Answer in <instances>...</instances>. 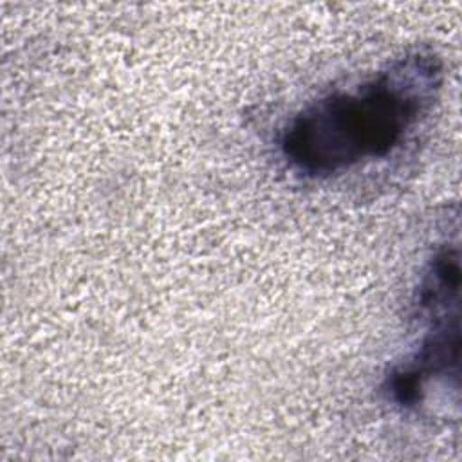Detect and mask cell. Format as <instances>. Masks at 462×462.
<instances>
[{
	"label": "cell",
	"mask_w": 462,
	"mask_h": 462,
	"mask_svg": "<svg viewBox=\"0 0 462 462\" xmlns=\"http://www.w3.org/2000/svg\"><path fill=\"white\" fill-rule=\"evenodd\" d=\"M428 328L417 346L384 375L381 390L397 410L419 411L433 386L458 377L460 323L458 314L426 321Z\"/></svg>",
	"instance_id": "cell-2"
},
{
	"label": "cell",
	"mask_w": 462,
	"mask_h": 462,
	"mask_svg": "<svg viewBox=\"0 0 462 462\" xmlns=\"http://www.w3.org/2000/svg\"><path fill=\"white\" fill-rule=\"evenodd\" d=\"M460 254L457 242H444L430 258L415 289L411 309L420 323L458 314Z\"/></svg>",
	"instance_id": "cell-3"
},
{
	"label": "cell",
	"mask_w": 462,
	"mask_h": 462,
	"mask_svg": "<svg viewBox=\"0 0 462 462\" xmlns=\"http://www.w3.org/2000/svg\"><path fill=\"white\" fill-rule=\"evenodd\" d=\"M444 78L437 49L415 45L359 83L298 108L278 134V155L294 177L314 182L386 161L433 114Z\"/></svg>",
	"instance_id": "cell-1"
}]
</instances>
